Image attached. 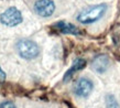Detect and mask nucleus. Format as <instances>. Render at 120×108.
Masks as SVG:
<instances>
[{
	"mask_svg": "<svg viewBox=\"0 0 120 108\" xmlns=\"http://www.w3.org/2000/svg\"><path fill=\"white\" fill-rule=\"evenodd\" d=\"M106 10H107V4H96V6L89 7L82 11L79 15H77V20L83 24H90V23L98 21L99 19H101V17L105 15Z\"/></svg>",
	"mask_w": 120,
	"mask_h": 108,
	"instance_id": "1",
	"label": "nucleus"
},
{
	"mask_svg": "<svg viewBox=\"0 0 120 108\" xmlns=\"http://www.w3.org/2000/svg\"><path fill=\"white\" fill-rule=\"evenodd\" d=\"M17 51L24 60H33L40 53V49L34 41L30 39H21L17 43Z\"/></svg>",
	"mask_w": 120,
	"mask_h": 108,
	"instance_id": "2",
	"label": "nucleus"
},
{
	"mask_svg": "<svg viewBox=\"0 0 120 108\" xmlns=\"http://www.w3.org/2000/svg\"><path fill=\"white\" fill-rule=\"evenodd\" d=\"M0 21L7 27H15L22 22V13L15 7H10L0 15Z\"/></svg>",
	"mask_w": 120,
	"mask_h": 108,
	"instance_id": "3",
	"label": "nucleus"
},
{
	"mask_svg": "<svg viewBox=\"0 0 120 108\" xmlns=\"http://www.w3.org/2000/svg\"><path fill=\"white\" fill-rule=\"evenodd\" d=\"M94 89V84L89 78L82 77L77 81L74 85V93L78 97L86 98L91 94Z\"/></svg>",
	"mask_w": 120,
	"mask_h": 108,
	"instance_id": "4",
	"label": "nucleus"
},
{
	"mask_svg": "<svg viewBox=\"0 0 120 108\" xmlns=\"http://www.w3.org/2000/svg\"><path fill=\"white\" fill-rule=\"evenodd\" d=\"M34 11L43 18L51 17L55 11V4L52 0H38L34 4Z\"/></svg>",
	"mask_w": 120,
	"mask_h": 108,
	"instance_id": "5",
	"label": "nucleus"
},
{
	"mask_svg": "<svg viewBox=\"0 0 120 108\" xmlns=\"http://www.w3.org/2000/svg\"><path fill=\"white\" fill-rule=\"evenodd\" d=\"M110 66V60L106 54H98L93 60L91 67L97 73H105Z\"/></svg>",
	"mask_w": 120,
	"mask_h": 108,
	"instance_id": "6",
	"label": "nucleus"
},
{
	"mask_svg": "<svg viewBox=\"0 0 120 108\" xmlns=\"http://www.w3.org/2000/svg\"><path fill=\"white\" fill-rule=\"evenodd\" d=\"M56 29L60 30L62 33H65V34H73V35H79L80 31L78 30V28H76L74 24L72 23H68V22H65V21H60L57 22L56 24Z\"/></svg>",
	"mask_w": 120,
	"mask_h": 108,
	"instance_id": "7",
	"label": "nucleus"
},
{
	"mask_svg": "<svg viewBox=\"0 0 120 108\" xmlns=\"http://www.w3.org/2000/svg\"><path fill=\"white\" fill-rule=\"evenodd\" d=\"M85 66H86V61H85L84 58H77V60H75L74 63H73V65H72V67L66 72L65 76H64V82H67V81H68V79L71 78L77 71L83 69Z\"/></svg>",
	"mask_w": 120,
	"mask_h": 108,
	"instance_id": "8",
	"label": "nucleus"
},
{
	"mask_svg": "<svg viewBox=\"0 0 120 108\" xmlns=\"http://www.w3.org/2000/svg\"><path fill=\"white\" fill-rule=\"evenodd\" d=\"M106 108H120L119 103L113 95H107L105 99Z\"/></svg>",
	"mask_w": 120,
	"mask_h": 108,
	"instance_id": "9",
	"label": "nucleus"
},
{
	"mask_svg": "<svg viewBox=\"0 0 120 108\" xmlns=\"http://www.w3.org/2000/svg\"><path fill=\"white\" fill-rule=\"evenodd\" d=\"M0 108H17L15 107V105L10 100H6L4 103H1L0 104Z\"/></svg>",
	"mask_w": 120,
	"mask_h": 108,
	"instance_id": "10",
	"label": "nucleus"
},
{
	"mask_svg": "<svg viewBox=\"0 0 120 108\" xmlns=\"http://www.w3.org/2000/svg\"><path fill=\"white\" fill-rule=\"evenodd\" d=\"M6 79V73L2 71V69L0 67V82H4Z\"/></svg>",
	"mask_w": 120,
	"mask_h": 108,
	"instance_id": "11",
	"label": "nucleus"
}]
</instances>
